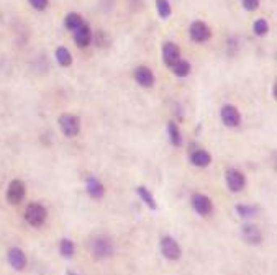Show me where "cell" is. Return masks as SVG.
<instances>
[{
  "instance_id": "cell-1",
  "label": "cell",
  "mask_w": 277,
  "mask_h": 275,
  "mask_svg": "<svg viewBox=\"0 0 277 275\" xmlns=\"http://www.w3.org/2000/svg\"><path fill=\"white\" fill-rule=\"evenodd\" d=\"M90 252L95 260H105L113 256L115 248H113V241L105 234H98L92 239L90 243Z\"/></svg>"
},
{
  "instance_id": "cell-2",
  "label": "cell",
  "mask_w": 277,
  "mask_h": 275,
  "mask_svg": "<svg viewBox=\"0 0 277 275\" xmlns=\"http://www.w3.org/2000/svg\"><path fill=\"white\" fill-rule=\"evenodd\" d=\"M46 218H48V211L38 202H33L25 208V221L33 228H41L43 224L46 223Z\"/></svg>"
},
{
  "instance_id": "cell-3",
  "label": "cell",
  "mask_w": 277,
  "mask_h": 275,
  "mask_svg": "<svg viewBox=\"0 0 277 275\" xmlns=\"http://www.w3.org/2000/svg\"><path fill=\"white\" fill-rule=\"evenodd\" d=\"M159 248H161V254L164 256V259L167 260H179L182 257V248L181 244L177 243V239H174L172 236H162L159 241Z\"/></svg>"
},
{
  "instance_id": "cell-4",
  "label": "cell",
  "mask_w": 277,
  "mask_h": 275,
  "mask_svg": "<svg viewBox=\"0 0 277 275\" xmlns=\"http://www.w3.org/2000/svg\"><path fill=\"white\" fill-rule=\"evenodd\" d=\"M190 205L198 216L207 218L213 213V202L205 193H194L190 199Z\"/></svg>"
},
{
  "instance_id": "cell-5",
  "label": "cell",
  "mask_w": 277,
  "mask_h": 275,
  "mask_svg": "<svg viewBox=\"0 0 277 275\" xmlns=\"http://www.w3.org/2000/svg\"><path fill=\"white\" fill-rule=\"evenodd\" d=\"M225 180H226V187L230 188V192L233 193H239L243 192V188L246 187V177L245 174L238 171V169H226L225 172Z\"/></svg>"
},
{
  "instance_id": "cell-6",
  "label": "cell",
  "mask_w": 277,
  "mask_h": 275,
  "mask_svg": "<svg viewBox=\"0 0 277 275\" xmlns=\"http://www.w3.org/2000/svg\"><path fill=\"white\" fill-rule=\"evenodd\" d=\"M59 126H61V130L64 133V136H67V138H74L79 135V131H81V120L79 116H76V115H71V113H64L59 116Z\"/></svg>"
},
{
  "instance_id": "cell-7",
  "label": "cell",
  "mask_w": 277,
  "mask_h": 275,
  "mask_svg": "<svg viewBox=\"0 0 277 275\" xmlns=\"http://www.w3.org/2000/svg\"><path fill=\"white\" fill-rule=\"evenodd\" d=\"M26 195V185L23 180L15 179L9 183V188H7V202L10 205H18V203L23 202Z\"/></svg>"
},
{
  "instance_id": "cell-8",
  "label": "cell",
  "mask_w": 277,
  "mask_h": 275,
  "mask_svg": "<svg viewBox=\"0 0 277 275\" xmlns=\"http://www.w3.org/2000/svg\"><path fill=\"white\" fill-rule=\"evenodd\" d=\"M241 238H243V241L250 246H259L262 243V231L259 229V226H256L254 223H245L243 226H241Z\"/></svg>"
},
{
  "instance_id": "cell-9",
  "label": "cell",
  "mask_w": 277,
  "mask_h": 275,
  "mask_svg": "<svg viewBox=\"0 0 277 275\" xmlns=\"http://www.w3.org/2000/svg\"><path fill=\"white\" fill-rule=\"evenodd\" d=\"M189 34L190 38L195 41V43H205V41H209L210 36H212V30L209 28L207 23L203 22H194L189 28Z\"/></svg>"
},
{
  "instance_id": "cell-10",
  "label": "cell",
  "mask_w": 277,
  "mask_h": 275,
  "mask_svg": "<svg viewBox=\"0 0 277 275\" xmlns=\"http://www.w3.org/2000/svg\"><path fill=\"white\" fill-rule=\"evenodd\" d=\"M181 59V49L172 41H167V43L162 45V61L167 67H172L177 61Z\"/></svg>"
},
{
  "instance_id": "cell-11",
  "label": "cell",
  "mask_w": 277,
  "mask_h": 275,
  "mask_svg": "<svg viewBox=\"0 0 277 275\" xmlns=\"http://www.w3.org/2000/svg\"><path fill=\"white\" fill-rule=\"evenodd\" d=\"M220 116H222V122L225 126H230V128H234V126H238L239 122H241V115L238 108L234 107V105H225L220 111Z\"/></svg>"
},
{
  "instance_id": "cell-12",
  "label": "cell",
  "mask_w": 277,
  "mask_h": 275,
  "mask_svg": "<svg viewBox=\"0 0 277 275\" xmlns=\"http://www.w3.org/2000/svg\"><path fill=\"white\" fill-rule=\"evenodd\" d=\"M85 190H87V193H89L90 199H94V200L102 199V197L105 195L103 183L98 180L97 177H94V175H89V177L85 179Z\"/></svg>"
},
{
  "instance_id": "cell-13",
  "label": "cell",
  "mask_w": 277,
  "mask_h": 275,
  "mask_svg": "<svg viewBox=\"0 0 277 275\" xmlns=\"http://www.w3.org/2000/svg\"><path fill=\"white\" fill-rule=\"evenodd\" d=\"M7 259H9V264L13 267L15 270H23L26 264H28V259L25 256V252L21 251L20 248H12L7 254Z\"/></svg>"
},
{
  "instance_id": "cell-14",
  "label": "cell",
  "mask_w": 277,
  "mask_h": 275,
  "mask_svg": "<svg viewBox=\"0 0 277 275\" xmlns=\"http://www.w3.org/2000/svg\"><path fill=\"white\" fill-rule=\"evenodd\" d=\"M134 81H136L141 87H153L154 86V74L153 70L146 66H140L134 69Z\"/></svg>"
},
{
  "instance_id": "cell-15",
  "label": "cell",
  "mask_w": 277,
  "mask_h": 275,
  "mask_svg": "<svg viewBox=\"0 0 277 275\" xmlns=\"http://www.w3.org/2000/svg\"><path fill=\"white\" fill-rule=\"evenodd\" d=\"M74 41L79 48H87L92 41V30L87 23H84L81 28H77L74 31Z\"/></svg>"
},
{
  "instance_id": "cell-16",
  "label": "cell",
  "mask_w": 277,
  "mask_h": 275,
  "mask_svg": "<svg viewBox=\"0 0 277 275\" xmlns=\"http://www.w3.org/2000/svg\"><path fill=\"white\" fill-rule=\"evenodd\" d=\"M190 162L195 167H209L212 164V156L209 151L205 149H195L190 152Z\"/></svg>"
},
{
  "instance_id": "cell-17",
  "label": "cell",
  "mask_w": 277,
  "mask_h": 275,
  "mask_svg": "<svg viewBox=\"0 0 277 275\" xmlns=\"http://www.w3.org/2000/svg\"><path fill=\"white\" fill-rule=\"evenodd\" d=\"M136 193L141 199V202H143L149 210H153V211L158 210V202H156L154 195L151 193V190H148L145 185H140V187H136Z\"/></svg>"
},
{
  "instance_id": "cell-18",
  "label": "cell",
  "mask_w": 277,
  "mask_h": 275,
  "mask_svg": "<svg viewBox=\"0 0 277 275\" xmlns=\"http://www.w3.org/2000/svg\"><path fill=\"white\" fill-rule=\"evenodd\" d=\"M84 25V18L79 15V13H76V12H71L66 15V18H64V26L67 28L69 31H76L77 28H81Z\"/></svg>"
},
{
  "instance_id": "cell-19",
  "label": "cell",
  "mask_w": 277,
  "mask_h": 275,
  "mask_svg": "<svg viewBox=\"0 0 277 275\" xmlns=\"http://www.w3.org/2000/svg\"><path fill=\"white\" fill-rule=\"evenodd\" d=\"M234 211H236L239 218L250 220V218H254L256 215H258L259 208L254 207V205H248V203H238V205L234 207Z\"/></svg>"
},
{
  "instance_id": "cell-20",
  "label": "cell",
  "mask_w": 277,
  "mask_h": 275,
  "mask_svg": "<svg viewBox=\"0 0 277 275\" xmlns=\"http://www.w3.org/2000/svg\"><path fill=\"white\" fill-rule=\"evenodd\" d=\"M59 254L64 259H71L76 254V244L73 239L64 238L59 241Z\"/></svg>"
},
{
  "instance_id": "cell-21",
  "label": "cell",
  "mask_w": 277,
  "mask_h": 275,
  "mask_svg": "<svg viewBox=\"0 0 277 275\" xmlns=\"http://www.w3.org/2000/svg\"><path fill=\"white\" fill-rule=\"evenodd\" d=\"M56 61H58V64L62 66V67H69L73 64V56L67 51L64 46H59L56 49Z\"/></svg>"
},
{
  "instance_id": "cell-22",
  "label": "cell",
  "mask_w": 277,
  "mask_h": 275,
  "mask_svg": "<svg viewBox=\"0 0 277 275\" xmlns=\"http://www.w3.org/2000/svg\"><path fill=\"white\" fill-rule=\"evenodd\" d=\"M167 133H169L170 143H172L174 146H181L182 144V135H181L179 128H177V125L174 122H169L167 123Z\"/></svg>"
},
{
  "instance_id": "cell-23",
  "label": "cell",
  "mask_w": 277,
  "mask_h": 275,
  "mask_svg": "<svg viewBox=\"0 0 277 275\" xmlns=\"http://www.w3.org/2000/svg\"><path fill=\"white\" fill-rule=\"evenodd\" d=\"M170 69H172L174 75L177 77H187L190 74V64L186 59H179Z\"/></svg>"
},
{
  "instance_id": "cell-24",
  "label": "cell",
  "mask_w": 277,
  "mask_h": 275,
  "mask_svg": "<svg viewBox=\"0 0 277 275\" xmlns=\"http://www.w3.org/2000/svg\"><path fill=\"white\" fill-rule=\"evenodd\" d=\"M156 10H158V15L166 20L170 17V13H172V10H170V4L169 0H156Z\"/></svg>"
},
{
  "instance_id": "cell-25",
  "label": "cell",
  "mask_w": 277,
  "mask_h": 275,
  "mask_svg": "<svg viewBox=\"0 0 277 275\" xmlns=\"http://www.w3.org/2000/svg\"><path fill=\"white\" fill-rule=\"evenodd\" d=\"M253 30L258 36H264V34H267V31H269V25L264 18H258L253 25Z\"/></svg>"
},
{
  "instance_id": "cell-26",
  "label": "cell",
  "mask_w": 277,
  "mask_h": 275,
  "mask_svg": "<svg viewBox=\"0 0 277 275\" xmlns=\"http://www.w3.org/2000/svg\"><path fill=\"white\" fill-rule=\"evenodd\" d=\"M28 2H30V5L33 7V9H37V10H46L49 0H28Z\"/></svg>"
},
{
  "instance_id": "cell-27",
  "label": "cell",
  "mask_w": 277,
  "mask_h": 275,
  "mask_svg": "<svg viewBox=\"0 0 277 275\" xmlns=\"http://www.w3.org/2000/svg\"><path fill=\"white\" fill-rule=\"evenodd\" d=\"M243 7H245V10L253 12L259 7V0H243Z\"/></svg>"
},
{
  "instance_id": "cell-28",
  "label": "cell",
  "mask_w": 277,
  "mask_h": 275,
  "mask_svg": "<svg viewBox=\"0 0 277 275\" xmlns=\"http://www.w3.org/2000/svg\"><path fill=\"white\" fill-rule=\"evenodd\" d=\"M64 275H81V273H77V272H74V270H69V272H66Z\"/></svg>"
}]
</instances>
